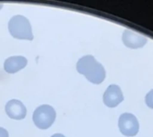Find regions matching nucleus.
<instances>
[{"label":"nucleus","instance_id":"f257e3e1","mask_svg":"<svg viewBox=\"0 0 153 137\" xmlns=\"http://www.w3.org/2000/svg\"><path fill=\"white\" fill-rule=\"evenodd\" d=\"M76 69L79 74L84 75L89 82L94 84L101 83L106 78L104 66L91 55H87L80 58L76 64Z\"/></svg>","mask_w":153,"mask_h":137},{"label":"nucleus","instance_id":"f03ea898","mask_svg":"<svg viewBox=\"0 0 153 137\" xmlns=\"http://www.w3.org/2000/svg\"><path fill=\"white\" fill-rule=\"evenodd\" d=\"M10 34L18 39H33V33L30 21L22 15H15L11 18L8 23Z\"/></svg>","mask_w":153,"mask_h":137},{"label":"nucleus","instance_id":"7ed1b4c3","mask_svg":"<svg viewBox=\"0 0 153 137\" xmlns=\"http://www.w3.org/2000/svg\"><path fill=\"white\" fill-rule=\"evenodd\" d=\"M56 110L54 109V108L50 105L45 104V105H41L38 107L34 110L32 119H33L35 126L38 128L48 129L53 125L56 119Z\"/></svg>","mask_w":153,"mask_h":137},{"label":"nucleus","instance_id":"20e7f679","mask_svg":"<svg viewBox=\"0 0 153 137\" xmlns=\"http://www.w3.org/2000/svg\"><path fill=\"white\" fill-rule=\"evenodd\" d=\"M118 127L120 132L126 136H134L139 132V122L136 117L131 113H124L118 119Z\"/></svg>","mask_w":153,"mask_h":137},{"label":"nucleus","instance_id":"39448f33","mask_svg":"<svg viewBox=\"0 0 153 137\" xmlns=\"http://www.w3.org/2000/svg\"><path fill=\"white\" fill-rule=\"evenodd\" d=\"M124 101L121 88L117 84L109 85L103 94V102L108 108H115Z\"/></svg>","mask_w":153,"mask_h":137},{"label":"nucleus","instance_id":"423d86ee","mask_svg":"<svg viewBox=\"0 0 153 137\" xmlns=\"http://www.w3.org/2000/svg\"><path fill=\"white\" fill-rule=\"evenodd\" d=\"M123 43L129 48H140L147 43V38L136 31L131 30H125L122 35Z\"/></svg>","mask_w":153,"mask_h":137},{"label":"nucleus","instance_id":"0eeeda50","mask_svg":"<svg viewBox=\"0 0 153 137\" xmlns=\"http://www.w3.org/2000/svg\"><path fill=\"white\" fill-rule=\"evenodd\" d=\"M5 113L7 116L15 120L23 119L26 116L27 110L24 104L18 100H11L5 105Z\"/></svg>","mask_w":153,"mask_h":137},{"label":"nucleus","instance_id":"6e6552de","mask_svg":"<svg viewBox=\"0 0 153 137\" xmlns=\"http://www.w3.org/2000/svg\"><path fill=\"white\" fill-rule=\"evenodd\" d=\"M27 59L22 56H13L8 57L4 64V71L8 74H14L27 66Z\"/></svg>","mask_w":153,"mask_h":137},{"label":"nucleus","instance_id":"1a4fd4ad","mask_svg":"<svg viewBox=\"0 0 153 137\" xmlns=\"http://www.w3.org/2000/svg\"><path fill=\"white\" fill-rule=\"evenodd\" d=\"M145 103L146 105L153 109V89L151 90L145 96Z\"/></svg>","mask_w":153,"mask_h":137},{"label":"nucleus","instance_id":"9d476101","mask_svg":"<svg viewBox=\"0 0 153 137\" xmlns=\"http://www.w3.org/2000/svg\"><path fill=\"white\" fill-rule=\"evenodd\" d=\"M0 137H9L8 132L3 127H0Z\"/></svg>","mask_w":153,"mask_h":137},{"label":"nucleus","instance_id":"9b49d317","mask_svg":"<svg viewBox=\"0 0 153 137\" xmlns=\"http://www.w3.org/2000/svg\"><path fill=\"white\" fill-rule=\"evenodd\" d=\"M51 137H65V136H63L62 134H55V135H53Z\"/></svg>","mask_w":153,"mask_h":137},{"label":"nucleus","instance_id":"f8f14e48","mask_svg":"<svg viewBox=\"0 0 153 137\" xmlns=\"http://www.w3.org/2000/svg\"><path fill=\"white\" fill-rule=\"evenodd\" d=\"M2 7H3V4H0V9H1Z\"/></svg>","mask_w":153,"mask_h":137}]
</instances>
